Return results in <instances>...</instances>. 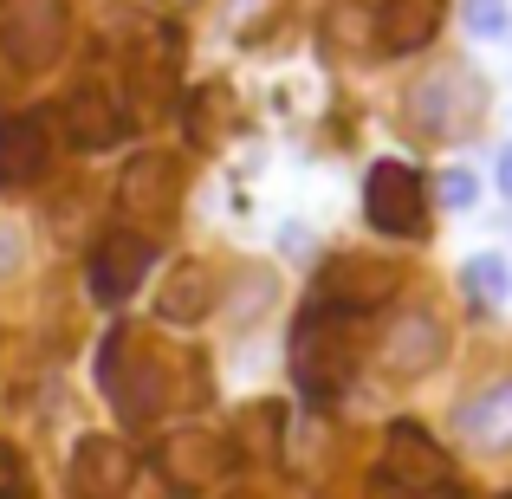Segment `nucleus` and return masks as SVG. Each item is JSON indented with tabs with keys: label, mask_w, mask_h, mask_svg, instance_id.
<instances>
[{
	"label": "nucleus",
	"mask_w": 512,
	"mask_h": 499,
	"mask_svg": "<svg viewBox=\"0 0 512 499\" xmlns=\"http://www.w3.org/2000/svg\"><path fill=\"white\" fill-rule=\"evenodd\" d=\"M59 124H65V137H72L78 150H111V143L130 137V111L111 98V91H98V85L72 91L65 111H59Z\"/></svg>",
	"instance_id": "ddd939ff"
},
{
	"label": "nucleus",
	"mask_w": 512,
	"mask_h": 499,
	"mask_svg": "<svg viewBox=\"0 0 512 499\" xmlns=\"http://www.w3.org/2000/svg\"><path fill=\"white\" fill-rule=\"evenodd\" d=\"M370 33L383 52H422L441 33V0H383L370 13Z\"/></svg>",
	"instance_id": "dca6fc26"
},
{
	"label": "nucleus",
	"mask_w": 512,
	"mask_h": 499,
	"mask_svg": "<svg viewBox=\"0 0 512 499\" xmlns=\"http://www.w3.org/2000/svg\"><path fill=\"white\" fill-rule=\"evenodd\" d=\"M402 286V273L389 260H363V253H338V260H325V273H318V305H331V312H376V305H389Z\"/></svg>",
	"instance_id": "6e6552de"
},
{
	"label": "nucleus",
	"mask_w": 512,
	"mask_h": 499,
	"mask_svg": "<svg viewBox=\"0 0 512 499\" xmlns=\"http://www.w3.org/2000/svg\"><path fill=\"white\" fill-rule=\"evenodd\" d=\"M363 214H370L376 234H396V240L428 234V182H422V169L396 163V156L376 163L370 182H363Z\"/></svg>",
	"instance_id": "7ed1b4c3"
},
{
	"label": "nucleus",
	"mask_w": 512,
	"mask_h": 499,
	"mask_svg": "<svg viewBox=\"0 0 512 499\" xmlns=\"http://www.w3.org/2000/svg\"><path fill=\"white\" fill-rule=\"evenodd\" d=\"M234 461L240 454L221 428H169L163 448H156V467H163V480L175 493H208L214 480H227Z\"/></svg>",
	"instance_id": "423d86ee"
},
{
	"label": "nucleus",
	"mask_w": 512,
	"mask_h": 499,
	"mask_svg": "<svg viewBox=\"0 0 512 499\" xmlns=\"http://www.w3.org/2000/svg\"><path fill=\"white\" fill-rule=\"evenodd\" d=\"M98 383H104V396L117 402L124 422H150V415H163V402H169V376H163L150 337L137 325L111 331V344H104V357H98Z\"/></svg>",
	"instance_id": "f03ea898"
},
{
	"label": "nucleus",
	"mask_w": 512,
	"mask_h": 499,
	"mask_svg": "<svg viewBox=\"0 0 512 499\" xmlns=\"http://www.w3.org/2000/svg\"><path fill=\"white\" fill-rule=\"evenodd\" d=\"M428 499H474L467 487H441V493H428Z\"/></svg>",
	"instance_id": "bb28decb"
},
{
	"label": "nucleus",
	"mask_w": 512,
	"mask_h": 499,
	"mask_svg": "<svg viewBox=\"0 0 512 499\" xmlns=\"http://www.w3.org/2000/svg\"><path fill=\"white\" fill-rule=\"evenodd\" d=\"M33 480H26V454L13 441H0V499H26Z\"/></svg>",
	"instance_id": "412c9836"
},
{
	"label": "nucleus",
	"mask_w": 512,
	"mask_h": 499,
	"mask_svg": "<svg viewBox=\"0 0 512 499\" xmlns=\"http://www.w3.org/2000/svg\"><path fill=\"white\" fill-rule=\"evenodd\" d=\"M461 435L474 441V448H512V376L506 383H487L474 402H461Z\"/></svg>",
	"instance_id": "f3484780"
},
{
	"label": "nucleus",
	"mask_w": 512,
	"mask_h": 499,
	"mask_svg": "<svg viewBox=\"0 0 512 499\" xmlns=\"http://www.w3.org/2000/svg\"><path fill=\"white\" fill-rule=\"evenodd\" d=\"M441 357H448V325H441L435 312L396 318V325L383 331V350H376V363H383L389 376H428Z\"/></svg>",
	"instance_id": "f8f14e48"
},
{
	"label": "nucleus",
	"mask_w": 512,
	"mask_h": 499,
	"mask_svg": "<svg viewBox=\"0 0 512 499\" xmlns=\"http://www.w3.org/2000/svg\"><path fill=\"white\" fill-rule=\"evenodd\" d=\"M480 104H487V91H480V78L467 72V65H448V72L422 78V85L409 91V117L422 137H467L480 117Z\"/></svg>",
	"instance_id": "20e7f679"
},
{
	"label": "nucleus",
	"mask_w": 512,
	"mask_h": 499,
	"mask_svg": "<svg viewBox=\"0 0 512 499\" xmlns=\"http://www.w3.org/2000/svg\"><path fill=\"white\" fill-rule=\"evenodd\" d=\"M214 312V273L201 260H175L156 292V325H201Z\"/></svg>",
	"instance_id": "2eb2a0df"
},
{
	"label": "nucleus",
	"mask_w": 512,
	"mask_h": 499,
	"mask_svg": "<svg viewBox=\"0 0 512 499\" xmlns=\"http://www.w3.org/2000/svg\"><path fill=\"white\" fill-rule=\"evenodd\" d=\"M383 480L396 493H409V499H428V493L454 487L448 448H441L422 422H389V435H383Z\"/></svg>",
	"instance_id": "39448f33"
},
{
	"label": "nucleus",
	"mask_w": 512,
	"mask_h": 499,
	"mask_svg": "<svg viewBox=\"0 0 512 499\" xmlns=\"http://www.w3.org/2000/svg\"><path fill=\"white\" fill-rule=\"evenodd\" d=\"M279 422H286V409H279V402H253V409L240 415V441H247V454L253 448L273 454L279 448Z\"/></svg>",
	"instance_id": "aec40b11"
},
{
	"label": "nucleus",
	"mask_w": 512,
	"mask_h": 499,
	"mask_svg": "<svg viewBox=\"0 0 512 499\" xmlns=\"http://www.w3.org/2000/svg\"><path fill=\"white\" fill-rule=\"evenodd\" d=\"M506 499H512V493H506Z\"/></svg>",
	"instance_id": "c85d7f7f"
},
{
	"label": "nucleus",
	"mask_w": 512,
	"mask_h": 499,
	"mask_svg": "<svg viewBox=\"0 0 512 499\" xmlns=\"http://www.w3.org/2000/svg\"><path fill=\"white\" fill-rule=\"evenodd\" d=\"M357 325H350V312H331V305H312V312L292 325V376H299V389L312 402H338L350 389V376H357Z\"/></svg>",
	"instance_id": "f257e3e1"
},
{
	"label": "nucleus",
	"mask_w": 512,
	"mask_h": 499,
	"mask_svg": "<svg viewBox=\"0 0 512 499\" xmlns=\"http://www.w3.org/2000/svg\"><path fill=\"white\" fill-rule=\"evenodd\" d=\"M163 7H169V13H182V7H195V0H163Z\"/></svg>",
	"instance_id": "cd10ccee"
},
{
	"label": "nucleus",
	"mask_w": 512,
	"mask_h": 499,
	"mask_svg": "<svg viewBox=\"0 0 512 499\" xmlns=\"http://www.w3.org/2000/svg\"><path fill=\"white\" fill-rule=\"evenodd\" d=\"M65 33H72L65 0H26L7 20V59L20 65V72H39V65H52L65 52Z\"/></svg>",
	"instance_id": "9d476101"
},
{
	"label": "nucleus",
	"mask_w": 512,
	"mask_h": 499,
	"mask_svg": "<svg viewBox=\"0 0 512 499\" xmlns=\"http://www.w3.org/2000/svg\"><path fill=\"white\" fill-rule=\"evenodd\" d=\"M137 480V454L117 435H85L72 448V493L78 499H124Z\"/></svg>",
	"instance_id": "9b49d317"
},
{
	"label": "nucleus",
	"mask_w": 512,
	"mask_h": 499,
	"mask_svg": "<svg viewBox=\"0 0 512 499\" xmlns=\"http://www.w3.org/2000/svg\"><path fill=\"white\" fill-rule=\"evenodd\" d=\"M227 130H234V98H227L221 85H201L195 98H188V143H195V150H214Z\"/></svg>",
	"instance_id": "a211bd4d"
},
{
	"label": "nucleus",
	"mask_w": 512,
	"mask_h": 499,
	"mask_svg": "<svg viewBox=\"0 0 512 499\" xmlns=\"http://www.w3.org/2000/svg\"><path fill=\"white\" fill-rule=\"evenodd\" d=\"M500 188H506V195H512V143H506V150H500Z\"/></svg>",
	"instance_id": "a878e982"
},
{
	"label": "nucleus",
	"mask_w": 512,
	"mask_h": 499,
	"mask_svg": "<svg viewBox=\"0 0 512 499\" xmlns=\"http://www.w3.org/2000/svg\"><path fill=\"white\" fill-rule=\"evenodd\" d=\"M137 85H143V104L169 98V85H175V65H169V59H143V65H137Z\"/></svg>",
	"instance_id": "4be33fe9"
},
{
	"label": "nucleus",
	"mask_w": 512,
	"mask_h": 499,
	"mask_svg": "<svg viewBox=\"0 0 512 499\" xmlns=\"http://www.w3.org/2000/svg\"><path fill=\"white\" fill-rule=\"evenodd\" d=\"M467 26H474L480 39L506 33V0H467Z\"/></svg>",
	"instance_id": "5701e85b"
},
{
	"label": "nucleus",
	"mask_w": 512,
	"mask_h": 499,
	"mask_svg": "<svg viewBox=\"0 0 512 499\" xmlns=\"http://www.w3.org/2000/svg\"><path fill=\"white\" fill-rule=\"evenodd\" d=\"M182 163L163 150H143V156H130V169L117 175V208L130 214V221H143V227H163L175 208H182Z\"/></svg>",
	"instance_id": "0eeeda50"
},
{
	"label": "nucleus",
	"mask_w": 512,
	"mask_h": 499,
	"mask_svg": "<svg viewBox=\"0 0 512 499\" xmlns=\"http://www.w3.org/2000/svg\"><path fill=\"white\" fill-rule=\"evenodd\" d=\"M156 266V247L143 234H130V227H111V234L91 247V292H98V305H124L130 292L143 286V273Z\"/></svg>",
	"instance_id": "1a4fd4ad"
},
{
	"label": "nucleus",
	"mask_w": 512,
	"mask_h": 499,
	"mask_svg": "<svg viewBox=\"0 0 512 499\" xmlns=\"http://www.w3.org/2000/svg\"><path fill=\"white\" fill-rule=\"evenodd\" d=\"M506 260L500 253H474V260H467V299H480V305H500L506 299Z\"/></svg>",
	"instance_id": "6ab92c4d"
},
{
	"label": "nucleus",
	"mask_w": 512,
	"mask_h": 499,
	"mask_svg": "<svg viewBox=\"0 0 512 499\" xmlns=\"http://www.w3.org/2000/svg\"><path fill=\"white\" fill-rule=\"evenodd\" d=\"M435 195L448 201V208H467V201H474V175H467V169H448V175L435 182Z\"/></svg>",
	"instance_id": "b1692460"
},
{
	"label": "nucleus",
	"mask_w": 512,
	"mask_h": 499,
	"mask_svg": "<svg viewBox=\"0 0 512 499\" xmlns=\"http://www.w3.org/2000/svg\"><path fill=\"white\" fill-rule=\"evenodd\" d=\"M46 163H52V130H46V117H7V124H0V188L39 182Z\"/></svg>",
	"instance_id": "4468645a"
},
{
	"label": "nucleus",
	"mask_w": 512,
	"mask_h": 499,
	"mask_svg": "<svg viewBox=\"0 0 512 499\" xmlns=\"http://www.w3.org/2000/svg\"><path fill=\"white\" fill-rule=\"evenodd\" d=\"M13 260H20V234H7V240H0V273H7Z\"/></svg>",
	"instance_id": "393cba45"
}]
</instances>
